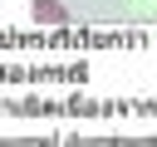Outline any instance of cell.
Returning <instances> with one entry per match:
<instances>
[{
    "mask_svg": "<svg viewBox=\"0 0 157 147\" xmlns=\"http://www.w3.org/2000/svg\"><path fill=\"white\" fill-rule=\"evenodd\" d=\"M29 20H34V24H69V10H64L59 0H34V5H29Z\"/></svg>",
    "mask_w": 157,
    "mask_h": 147,
    "instance_id": "obj_1",
    "label": "cell"
}]
</instances>
